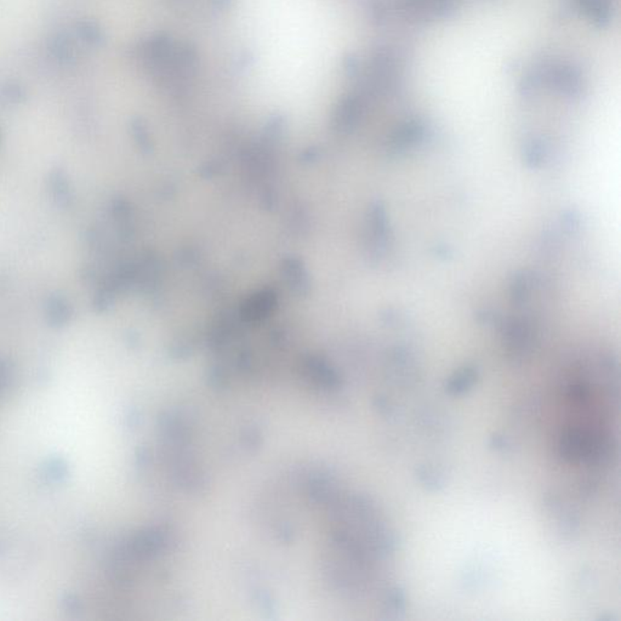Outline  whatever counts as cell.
<instances>
[{"instance_id":"obj_1","label":"cell","mask_w":621,"mask_h":621,"mask_svg":"<svg viewBox=\"0 0 621 621\" xmlns=\"http://www.w3.org/2000/svg\"><path fill=\"white\" fill-rule=\"evenodd\" d=\"M476 379L477 373L474 369H465L448 382V392L452 395H461L472 387Z\"/></svg>"},{"instance_id":"obj_3","label":"cell","mask_w":621,"mask_h":621,"mask_svg":"<svg viewBox=\"0 0 621 621\" xmlns=\"http://www.w3.org/2000/svg\"><path fill=\"white\" fill-rule=\"evenodd\" d=\"M420 478L424 482V485H426L430 488L432 487L433 489H437L438 487H442L444 483V476L436 472L435 469L425 467V469L420 470Z\"/></svg>"},{"instance_id":"obj_2","label":"cell","mask_w":621,"mask_h":621,"mask_svg":"<svg viewBox=\"0 0 621 621\" xmlns=\"http://www.w3.org/2000/svg\"><path fill=\"white\" fill-rule=\"evenodd\" d=\"M272 305V299L269 296H258L254 302L247 306V313L250 317L261 316L267 312V308Z\"/></svg>"}]
</instances>
